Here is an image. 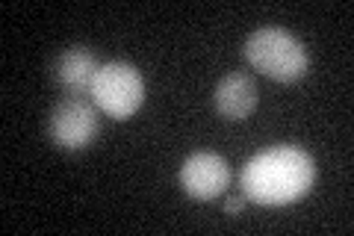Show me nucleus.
I'll return each mask as SVG.
<instances>
[{"instance_id":"5","label":"nucleus","mask_w":354,"mask_h":236,"mask_svg":"<svg viewBox=\"0 0 354 236\" xmlns=\"http://www.w3.org/2000/svg\"><path fill=\"white\" fill-rule=\"evenodd\" d=\"M227 181H230L227 163L221 160L218 154H209V151L192 154L189 160L183 163V168H180V186H183V192L189 195V198H198V201L218 198L227 189Z\"/></svg>"},{"instance_id":"8","label":"nucleus","mask_w":354,"mask_h":236,"mask_svg":"<svg viewBox=\"0 0 354 236\" xmlns=\"http://www.w3.org/2000/svg\"><path fill=\"white\" fill-rule=\"evenodd\" d=\"M242 204H245V195H234V198H227V201H225V212H227V216H239Z\"/></svg>"},{"instance_id":"3","label":"nucleus","mask_w":354,"mask_h":236,"mask_svg":"<svg viewBox=\"0 0 354 236\" xmlns=\"http://www.w3.org/2000/svg\"><path fill=\"white\" fill-rule=\"evenodd\" d=\"M97 109H104L109 118H130L145 100V83L142 74L127 62H106L97 69L92 92Z\"/></svg>"},{"instance_id":"7","label":"nucleus","mask_w":354,"mask_h":236,"mask_svg":"<svg viewBox=\"0 0 354 236\" xmlns=\"http://www.w3.org/2000/svg\"><path fill=\"white\" fill-rule=\"evenodd\" d=\"M216 109L230 121H242L257 109V83L245 71H234L216 86Z\"/></svg>"},{"instance_id":"2","label":"nucleus","mask_w":354,"mask_h":236,"mask_svg":"<svg viewBox=\"0 0 354 236\" xmlns=\"http://www.w3.org/2000/svg\"><path fill=\"white\" fill-rule=\"evenodd\" d=\"M242 51H245V60L254 71L281 83L301 80L310 65L304 44L281 27H263L257 33H251Z\"/></svg>"},{"instance_id":"4","label":"nucleus","mask_w":354,"mask_h":236,"mask_svg":"<svg viewBox=\"0 0 354 236\" xmlns=\"http://www.w3.org/2000/svg\"><path fill=\"white\" fill-rule=\"evenodd\" d=\"M50 139L65 151H83L95 142L101 121L92 104L83 98H65L50 112Z\"/></svg>"},{"instance_id":"6","label":"nucleus","mask_w":354,"mask_h":236,"mask_svg":"<svg viewBox=\"0 0 354 236\" xmlns=\"http://www.w3.org/2000/svg\"><path fill=\"white\" fill-rule=\"evenodd\" d=\"M97 69H101V65H97L95 53L88 48L74 44V48L59 53V60L53 62V80L65 89L68 98H83V95L92 92Z\"/></svg>"},{"instance_id":"1","label":"nucleus","mask_w":354,"mask_h":236,"mask_svg":"<svg viewBox=\"0 0 354 236\" xmlns=\"http://www.w3.org/2000/svg\"><path fill=\"white\" fill-rule=\"evenodd\" d=\"M316 181V165L310 154L295 145L260 151L251 156L239 174L242 195L257 201L263 207H283L301 201Z\"/></svg>"}]
</instances>
